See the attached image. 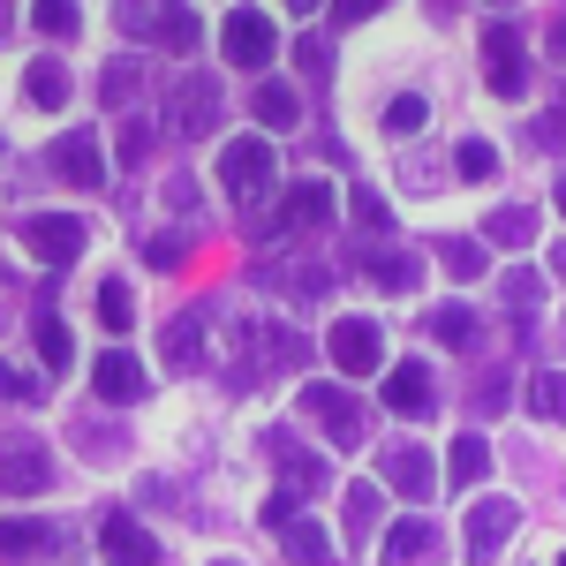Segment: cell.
Listing matches in <instances>:
<instances>
[{
  "label": "cell",
  "instance_id": "1",
  "mask_svg": "<svg viewBox=\"0 0 566 566\" xmlns=\"http://www.w3.org/2000/svg\"><path fill=\"white\" fill-rule=\"evenodd\" d=\"M219 53H227V69H264V61L280 53V31L264 23L258 8H234V15L219 23Z\"/></svg>",
  "mask_w": 566,
  "mask_h": 566
},
{
  "label": "cell",
  "instance_id": "2",
  "mask_svg": "<svg viewBox=\"0 0 566 566\" xmlns=\"http://www.w3.org/2000/svg\"><path fill=\"white\" fill-rule=\"evenodd\" d=\"M23 250L39 264H76L84 258V219L76 212H31L23 219Z\"/></svg>",
  "mask_w": 566,
  "mask_h": 566
},
{
  "label": "cell",
  "instance_id": "3",
  "mask_svg": "<svg viewBox=\"0 0 566 566\" xmlns=\"http://www.w3.org/2000/svg\"><path fill=\"white\" fill-rule=\"evenodd\" d=\"M325 348H333V363H340L348 378H378V370H386V340H378L370 317H340V325L325 333Z\"/></svg>",
  "mask_w": 566,
  "mask_h": 566
},
{
  "label": "cell",
  "instance_id": "4",
  "mask_svg": "<svg viewBox=\"0 0 566 566\" xmlns=\"http://www.w3.org/2000/svg\"><path fill=\"white\" fill-rule=\"evenodd\" d=\"M264 181H272V144H264V136H234V144L219 151V189L258 197Z\"/></svg>",
  "mask_w": 566,
  "mask_h": 566
},
{
  "label": "cell",
  "instance_id": "5",
  "mask_svg": "<svg viewBox=\"0 0 566 566\" xmlns=\"http://www.w3.org/2000/svg\"><path fill=\"white\" fill-rule=\"evenodd\" d=\"M0 483L39 499L45 483H53V453H45L39 438H0Z\"/></svg>",
  "mask_w": 566,
  "mask_h": 566
},
{
  "label": "cell",
  "instance_id": "6",
  "mask_svg": "<svg viewBox=\"0 0 566 566\" xmlns=\"http://www.w3.org/2000/svg\"><path fill=\"white\" fill-rule=\"evenodd\" d=\"M303 408L333 431V446H363V408L340 386H303Z\"/></svg>",
  "mask_w": 566,
  "mask_h": 566
},
{
  "label": "cell",
  "instance_id": "7",
  "mask_svg": "<svg viewBox=\"0 0 566 566\" xmlns=\"http://www.w3.org/2000/svg\"><path fill=\"white\" fill-rule=\"evenodd\" d=\"M483 61H491V91H499V98H522V91H528L522 45H514V31H506V23H491V31H483Z\"/></svg>",
  "mask_w": 566,
  "mask_h": 566
},
{
  "label": "cell",
  "instance_id": "8",
  "mask_svg": "<svg viewBox=\"0 0 566 566\" xmlns=\"http://www.w3.org/2000/svg\"><path fill=\"white\" fill-rule=\"evenodd\" d=\"M53 167H61V181H76V189H98L106 181V151H98V136H61L53 144Z\"/></svg>",
  "mask_w": 566,
  "mask_h": 566
},
{
  "label": "cell",
  "instance_id": "9",
  "mask_svg": "<svg viewBox=\"0 0 566 566\" xmlns=\"http://www.w3.org/2000/svg\"><path fill=\"white\" fill-rule=\"evenodd\" d=\"M386 483L400 491V499H431L438 461L423 453V446H392V453H386Z\"/></svg>",
  "mask_w": 566,
  "mask_h": 566
},
{
  "label": "cell",
  "instance_id": "10",
  "mask_svg": "<svg viewBox=\"0 0 566 566\" xmlns=\"http://www.w3.org/2000/svg\"><path fill=\"white\" fill-rule=\"evenodd\" d=\"M333 205H340V197H333L325 181H295V189L280 197L272 227H325V219H333Z\"/></svg>",
  "mask_w": 566,
  "mask_h": 566
},
{
  "label": "cell",
  "instance_id": "11",
  "mask_svg": "<svg viewBox=\"0 0 566 566\" xmlns=\"http://www.w3.org/2000/svg\"><path fill=\"white\" fill-rule=\"evenodd\" d=\"M386 408L392 416H431V370H423V363H392L386 370Z\"/></svg>",
  "mask_w": 566,
  "mask_h": 566
},
{
  "label": "cell",
  "instance_id": "12",
  "mask_svg": "<svg viewBox=\"0 0 566 566\" xmlns=\"http://www.w3.org/2000/svg\"><path fill=\"white\" fill-rule=\"evenodd\" d=\"M98 544H106V552H114L122 566H151V559H159L151 528H144V522H129V514H106V528H98Z\"/></svg>",
  "mask_w": 566,
  "mask_h": 566
},
{
  "label": "cell",
  "instance_id": "13",
  "mask_svg": "<svg viewBox=\"0 0 566 566\" xmlns=\"http://www.w3.org/2000/svg\"><path fill=\"white\" fill-rule=\"evenodd\" d=\"M91 386H98V400H136V392H144V363H136V355H98V363H91Z\"/></svg>",
  "mask_w": 566,
  "mask_h": 566
},
{
  "label": "cell",
  "instance_id": "14",
  "mask_svg": "<svg viewBox=\"0 0 566 566\" xmlns=\"http://www.w3.org/2000/svg\"><path fill=\"white\" fill-rule=\"evenodd\" d=\"M506 536H514V506L506 499H483L476 514H469V559H491Z\"/></svg>",
  "mask_w": 566,
  "mask_h": 566
},
{
  "label": "cell",
  "instance_id": "15",
  "mask_svg": "<svg viewBox=\"0 0 566 566\" xmlns=\"http://www.w3.org/2000/svg\"><path fill=\"white\" fill-rule=\"evenodd\" d=\"M151 31H159V45H167V53H197V39H205L197 8H181V0H167V8L151 15Z\"/></svg>",
  "mask_w": 566,
  "mask_h": 566
},
{
  "label": "cell",
  "instance_id": "16",
  "mask_svg": "<svg viewBox=\"0 0 566 566\" xmlns=\"http://www.w3.org/2000/svg\"><path fill=\"white\" fill-rule=\"evenodd\" d=\"M264 446H272V461L287 469V491H317V483H325V461H310V453H303L287 431H272Z\"/></svg>",
  "mask_w": 566,
  "mask_h": 566
},
{
  "label": "cell",
  "instance_id": "17",
  "mask_svg": "<svg viewBox=\"0 0 566 566\" xmlns=\"http://www.w3.org/2000/svg\"><path fill=\"white\" fill-rule=\"evenodd\" d=\"M23 98L45 106V114L69 106V69H61V61H31V69H23Z\"/></svg>",
  "mask_w": 566,
  "mask_h": 566
},
{
  "label": "cell",
  "instance_id": "18",
  "mask_svg": "<svg viewBox=\"0 0 566 566\" xmlns=\"http://www.w3.org/2000/svg\"><path fill=\"white\" fill-rule=\"evenodd\" d=\"M280 544H287V559H295V566H333V536H325L317 522L280 528Z\"/></svg>",
  "mask_w": 566,
  "mask_h": 566
},
{
  "label": "cell",
  "instance_id": "19",
  "mask_svg": "<svg viewBox=\"0 0 566 566\" xmlns=\"http://www.w3.org/2000/svg\"><path fill=\"white\" fill-rule=\"evenodd\" d=\"M431 544H438L431 522H400V528H386V544H378V552H386V566H400V559H423Z\"/></svg>",
  "mask_w": 566,
  "mask_h": 566
},
{
  "label": "cell",
  "instance_id": "20",
  "mask_svg": "<svg viewBox=\"0 0 566 566\" xmlns=\"http://www.w3.org/2000/svg\"><path fill=\"white\" fill-rule=\"evenodd\" d=\"M258 122L264 129H295V122H303V98L287 84H258Z\"/></svg>",
  "mask_w": 566,
  "mask_h": 566
},
{
  "label": "cell",
  "instance_id": "21",
  "mask_svg": "<svg viewBox=\"0 0 566 566\" xmlns=\"http://www.w3.org/2000/svg\"><path fill=\"white\" fill-rule=\"evenodd\" d=\"M528 408H536L544 423H566V370H536V378H528Z\"/></svg>",
  "mask_w": 566,
  "mask_h": 566
},
{
  "label": "cell",
  "instance_id": "22",
  "mask_svg": "<svg viewBox=\"0 0 566 566\" xmlns=\"http://www.w3.org/2000/svg\"><path fill=\"white\" fill-rule=\"evenodd\" d=\"M431 333L446 340V348H476V310H469V303H446V310H431Z\"/></svg>",
  "mask_w": 566,
  "mask_h": 566
},
{
  "label": "cell",
  "instance_id": "23",
  "mask_svg": "<svg viewBox=\"0 0 566 566\" xmlns=\"http://www.w3.org/2000/svg\"><path fill=\"white\" fill-rule=\"evenodd\" d=\"M483 234H491V242H506V250H522V242H536V212H522V205H499Z\"/></svg>",
  "mask_w": 566,
  "mask_h": 566
},
{
  "label": "cell",
  "instance_id": "24",
  "mask_svg": "<svg viewBox=\"0 0 566 566\" xmlns=\"http://www.w3.org/2000/svg\"><path fill=\"white\" fill-rule=\"evenodd\" d=\"M370 280H378L386 295H408V287L423 280V264L408 258V250H392V258H378V264H370Z\"/></svg>",
  "mask_w": 566,
  "mask_h": 566
},
{
  "label": "cell",
  "instance_id": "25",
  "mask_svg": "<svg viewBox=\"0 0 566 566\" xmlns=\"http://www.w3.org/2000/svg\"><path fill=\"white\" fill-rule=\"evenodd\" d=\"M0 552L23 559V552H53V528L45 522H0Z\"/></svg>",
  "mask_w": 566,
  "mask_h": 566
},
{
  "label": "cell",
  "instance_id": "26",
  "mask_svg": "<svg viewBox=\"0 0 566 566\" xmlns=\"http://www.w3.org/2000/svg\"><path fill=\"white\" fill-rule=\"evenodd\" d=\"M483 476H491V446H483L476 431L453 438V483H483Z\"/></svg>",
  "mask_w": 566,
  "mask_h": 566
},
{
  "label": "cell",
  "instance_id": "27",
  "mask_svg": "<svg viewBox=\"0 0 566 566\" xmlns=\"http://www.w3.org/2000/svg\"><path fill=\"white\" fill-rule=\"evenodd\" d=\"M31 23H39L45 39H76L84 23H76V0H31Z\"/></svg>",
  "mask_w": 566,
  "mask_h": 566
},
{
  "label": "cell",
  "instance_id": "28",
  "mask_svg": "<svg viewBox=\"0 0 566 566\" xmlns=\"http://www.w3.org/2000/svg\"><path fill=\"white\" fill-rule=\"evenodd\" d=\"M98 325H106V333H129V325H136V303H129V287H122V280H106V287H98Z\"/></svg>",
  "mask_w": 566,
  "mask_h": 566
},
{
  "label": "cell",
  "instance_id": "29",
  "mask_svg": "<svg viewBox=\"0 0 566 566\" xmlns=\"http://www.w3.org/2000/svg\"><path fill=\"white\" fill-rule=\"evenodd\" d=\"M39 355H45V370H69L76 363V340H69L61 317H39Z\"/></svg>",
  "mask_w": 566,
  "mask_h": 566
},
{
  "label": "cell",
  "instance_id": "30",
  "mask_svg": "<svg viewBox=\"0 0 566 566\" xmlns=\"http://www.w3.org/2000/svg\"><path fill=\"white\" fill-rule=\"evenodd\" d=\"M212 114H219V91H212V84H189V91H181V106H175L181 129H205Z\"/></svg>",
  "mask_w": 566,
  "mask_h": 566
},
{
  "label": "cell",
  "instance_id": "31",
  "mask_svg": "<svg viewBox=\"0 0 566 566\" xmlns=\"http://www.w3.org/2000/svg\"><path fill=\"white\" fill-rule=\"evenodd\" d=\"M423 122H431V106H423L416 91H400V98H392V106H386V129H392V136H416V129H423Z\"/></svg>",
  "mask_w": 566,
  "mask_h": 566
},
{
  "label": "cell",
  "instance_id": "32",
  "mask_svg": "<svg viewBox=\"0 0 566 566\" xmlns=\"http://www.w3.org/2000/svg\"><path fill=\"white\" fill-rule=\"evenodd\" d=\"M453 167H461V181H491V167H499V151H491L483 136H469V144L453 151Z\"/></svg>",
  "mask_w": 566,
  "mask_h": 566
},
{
  "label": "cell",
  "instance_id": "33",
  "mask_svg": "<svg viewBox=\"0 0 566 566\" xmlns=\"http://www.w3.org/2000/svg\"><path fill=\"white\" fill-rule=\"evenodd\" d=\"M159 348H167V363H175V370H189V363H197V317H175Z\"/></svg>",
  "mask_w": 566,
  "mask_h": 566
},
{
  "label": "cell",
  "instance_id": "34",
  "mask_svg": "<svg viewBox=\"0 0 566 566\" xmlns=\"http://www.w3.org/2000/svg\"><path fill=\"white\" fill-rule=\"evenodd\" d=\"M370 522H378V483H355V491H348V528H355V536H370Z\"/></svg>",
  "mask_w": 566,
  "mask_h": 566
},
{
  "label": "cell",
  "instance_id": "35",
  "mask_svg": "<svg viewBox=\"0 0 566 566\" xmlns=\"http://www.w3.org/2000/svg\"><path fill=\"white\" fill-rule=\"evenodd\" d=\"M446 272H453V280H476L483 250H476V242H446Z\"/></svg>",
  "mask_w": 566,
  "mask_h": 566
},
{
  "label": "cell",
  "instance_id": "36",
  "mask_svg": "<svg viewBox=\"0 0 566 566\" xmlns=\"http://www.w3.org/2000/svg\"><path fill=\"white\" fill-rule=\"evenodd\" d=\"M181 250H189L181 234H151V242H144V264H159V272H175V264H181Z\"/></svg>",
  "mask_w": 566,
  "mask_h": 566
},
{
  "label": "cell",
  "instance_id": "37",
  "mask_svg": "<svg viewBox=\"0 0 566 566\" xmlns=\"http://www.w3.org/2000/svg\"><path fill=\"white\" fill-rule=\"evenodd\" d=\"M0 400H45V378H31V370H0Z\"/></svg>",
  "mask_w": 566,
  "mask_h": 566
},
{
  "label": "cell",
  "instance_id": "38",
  "mask_svg": "<svg viewBox=\"0 0 566 566\" xmlns=\"http://www.w3.org/2000/svg\"><path fill=\"white\" fill-rule=\"evenodd\" d=\"M348 205H355V219H363V227H386V197H378V189H355Z\"/></svg>",
  "mask_w": 566,
  "mask_h": 566
},
{
  "label": "cell",
  "instance_id": "39",
  "mask_svg": "<svg viewBox=\"0 0 566 566\" xmlns=\"http://www.w3.org/2000/svg\"><path fill=\"white\" fill-rule=\"evenodd\" d=\"M264 522H272V528H295V491H272V499H264Z\"/></svg>",
  "mask_w": 566,
  "mask_h": 566
},
{
  "label": "cell",
  "instance_id": "40",
  "mask_svg": "<svg viewBox=\"0 0 566 566\" xmlns=\"http://www.w3.org/2000/svg\"><path fill=\"white\" fill-rule=\"evenodd\" d=\"M506 295H514L522 310H536V295H544V287H536V272H506Z\"/></svg>",
  "mask_w": 566,
  "mask_h": 566
},
{
  "label": "cell",
  "instance_id": "41",
  "mask_svg": "<svg viewBox=\"0 0 566 566\" xmlns=\"http://www.w3.org/2000/svg\"><path fill=\"white\" fill-rule=\"evenodd\" d=\"M378 8H392V0H333L340 23H363V15H378Z\"/></svg>",
  "mask_w": 566,
  "mask_h": 566
},
{
  "label": "cell",
  "instance_id": "42",
  "mask_svg": "<svg viewBox=\"0 0 566 566\" xmlns=\"http://www.w3.org/2000/svg\"><path fill=\"white\" fill-rule=\"evenodd\" d=\"M552 53H559V61H566V15H559V23H552Z\"/></svg>",
  "mask_w": 566,
  "mask_h": 566
},
{
  "label": "cell",
  "instance_id": "43",
  "mask_svg": "<svg viewBox=\"0 0 566 566\" xmlns=\"http://www.w3.org/2000/svg\"><path fill=\"white\" fill-rule=\"evenodd\" d=\"M280 8H295V15H310V8H317V0H280Z\"/></svg>",
  "mask_w": 566,
  "mask_h": 566
},
{
  "label": "cell",
  "instance_id": "44",
  "mask_svg": "<svg viewBox=\"0 0 566 566\" xmlns=\"http://www.w3.org/2000/svg\"><path fill=\"white\" fill-rule=\"evenodd\" d=\"M552 264H559V280H566V250H559V258H552Z\"/></svg>",
  "mask_w": 566,
  "mask_h": 566
},
{
  "label": "cell",
  "instance_id": "45",
  "mask_svg": "<svg viewBox=\"0 0 566 566\" xmlns=\"http://www.w3.org/2000/svg\"><path fill=\"white\" fill-rule=\"evenodd\" d=\"M559 212H566V175H559Z\"/></svg>",
  "mask_w": 566,
  "mask_h": 566
},
{
  "label": "cell",
  "instance_id": "46",
  "mask_svg": "<svg viewBox=\"0 0 566 566\" xmlns=\"http://www.w3.org/2000/svg\"><path fill=\"white\" fill-rule=\"evenodd\" d=\"M212 566H242V559H212Z\"/></svg>",
  "mask_w": 566,
  "mask_h": 566
},
{
  "label": "cell",
  "instance_id": "47",
  "mask_svg": "<svg viewBox=\"0 0 566 566\" xmlns=\"http://www.w3.org/2000/svg\"><path fill=\"white\" fill-rule=\"evenodd\" d=\"M0 23H8V0H0Z\"/></svg>",
  "mask_w": 566,
  "mask_h": 566
},
{
  "label": "cell",
  "instance_id": "48",
  "mask_svg": "<svg viewBox=\"0 0 566 566\" xmlns=\"http://www.w3.org/2000/svg\"><path fill=\"white\" fill-rule=\"evenodd\" d=\"M559 566H566V559H559Z\"/></svg>",
  "mask_w": 566,
  "mask_h": 566
}]
</instances>
